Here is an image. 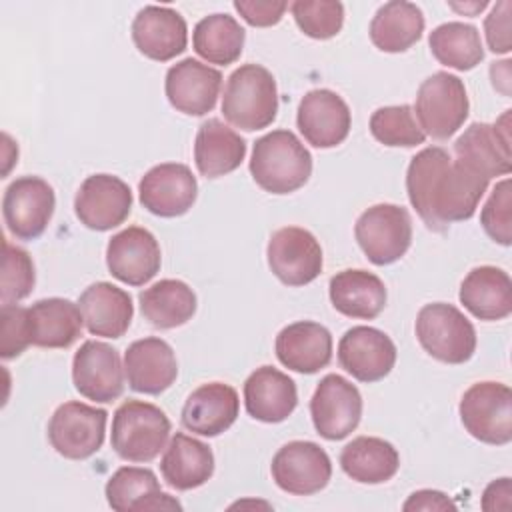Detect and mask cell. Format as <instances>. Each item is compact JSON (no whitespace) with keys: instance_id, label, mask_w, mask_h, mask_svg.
I'll list each match as a JSON object with an SVG mask.
<instances>
[{"instance_id":"6da1fadb","label":"cell","mask_w":512,"mask_h":512,"mask_svg":"<svg viewBox=\"0 0 512 512\" xmlns=\"http://www.w3.org/2000/svg\"><path fill=\"white\" fill-rule=\"evenodd\" d=\"M488 182L440 146H428L412 156L406 170V192L422 222L444 232L454 222L474 216Z\"/></svg>"},{"instance_id":"7a4b0ae2","label":"cell","mask_w":512,"mask_h":512,"mask_svg":"<svg viewBox=\"0 0 512 512\" xmlns=\"http://www.w3.org/2000/svg\"><path fill=\"white\" fill-rule=\"evenodd\" d=\"M250 174L264 192L290 194L308 182L312 156L294 132L272 130L254 142Z\"/></svg>"},{"instance_id":"3957f363","label":"cell","mask_w":512,"mask_h":512,"mask_svg":"<svg viewBox=\"0 0 512 512\" xmlns=\"http://www.w3.org/2000/svg\"><path fill=\"white\" fill-rule=\"evenodd\" d=\"M224 118L246 132L262 130L276 120L278 90L272 72L260 64H242L224 86Z\"/></svg>"},{"instance_id":"277c9868","label":"cell","mask_w":512,"mask_h":512,"mask_svg":"<svg viewBox=\"0 0 512 512\" xmlns=\"http://www.w3.org/2000/svg\"><path fill=\"white\" fill-rule=\"evenodd\" d=\"M170 438V420L158 406L144 400L122 402L112 416L110 444L128 462H150Z\"/></svg>"},{"instance_id":"5b68a950","label":"cell","mask_w":512,"mask_h":512,"mask_svg":"<svg viewBox=\"0 0 512 512\" xmlns=\"http://www.w3.org/2000/svg\"><path fill=\"white\" fill-rule=\"evenodd\" d=\"M416 338L438 362L464 364L476 350L472 322L452 304H424L416 316Z\"/></svg>"},{"instance_id":"8992f818","label":"cell","mask_w":512,"mask_h":512,"mask_svg":"<svg viewBox=\"0 0 512 512\" xmlns=\"http://www.w3.org/2000/svg\"><path fill=\"white\" fill-rule=\"evenodd\" d=\"M414 110L424 134L448 140L468 118L470 102L464 82L450 72H434L420 84Z\"/></svg>"},{"instance_id":"52a82bcc","label":"cell","mask_w":512,"mask_h":512,"mask_svg":"<svg viewBox=\"0 0 512 512\" xmlns=\"http://www.w3.org/2000/svg\"><path fill=\"white\" fill-rule=\"evenodd\" d=\"M460 420L466 432L492 446L512 440V390L502 382H476L460 398Z\"/></svg>"},{"instance_id":"ba28073f","label":"cell","mask_w":512,"mask_h":512,"mask_svg":"<svg viewBox=\"0 0 512 512\" xmlns=\"http://www.w3.org/2000/svg\"><path fill=\"white\" fill-rule=\"evenodd\" d=\"M354 236L372 264L388 266L408 252L412 218L398 204H374L358 216Z\"/></svg>"},{"instance_id":"9c48e42d","label":"cell","mask_w":512,"mask_h":512,"mask_svg":"<svg viewBox=\"0 0 512 512\" xmlns=\"http://www.w3.org/2000/svg\"><path fill=\"white\" fill-rule=\"evenodd\" d=\"M108 412L84 402L60 404L48 422L52 448L68 460H86L104 444Z\"/></svg>"},{"instance_id":"30bf717a","label":"cell","mask_w":512,"mask_h":512,"mask_svg":"<svg viewBox=\"0 0 512 512\" xmlns=\"http://www.w3.org/2000/svg\"><path fill=\"white\" fill-rule=\"evenodd\" d=\"M56 208L54 188L40 176L12 180L2 196V216L16 240H36L46 230Z\"/></svg>"},{"instance_id":"8fae6325","label":"cell","mask_w":512,"mask_h":512,"mask_svg":"<svg viewBox=\"0 0 512 512\" xmlns=\"http://www.w3.org/2000/svg\"><path fill=\"white\" fill-rule=\"evenodd\" d=\"M270 472L280 490L294 496H312L328 486L332 462L316 442L292 440L274 454Z\"/></svg>"},{"instance_id":"7c38bea8","label":"cell","mask_w":512,"mask_h":512,"mask_svg":"<svg viewBox=\"0 0 512 512\" xmlns=\"http://www.w3.org/2000/svg\"><path fill=\"white\" fill-rule=\"evenodd\" d=\"M272 274L286 286H304L322 272V248L316 236L300 226H284L272 232L266 248Z\"/></svg>"},{"instance_id":"4fadbf2b","label":"cell","mask_w":512,"mask_h":512,"mask_svg":"<svg viewBox=\"0 0 512 512\" xmlns=\"http://www.w3.org/2000/svg\"><path fill=\"white\" fill-rule=\"evenodd\" d=\"M310 416L322 438L332 442L346 438L362 418L360 390L340 374H326L312 394Z\"/></svg>"},{"instance_id":"5bb4252c","label":"cell","mask_w":512,"mask_h":512,"mask_svg":"<svg viewBox=\"0 0 512 512\" xmlns=\"http://www.w3.org/2000/svg\"><path fill=\"white\" fill-rule=\"evenodd\" d=\"M510 112L506 110L494 124H470L454 142L456 160L486 180L510 174Z\"/></svg>"},{"instance_id":"9a60e30c","label":"cell","mask_w":512,"mask_h":512,"mask_svg":"<svg viewBox=\"0 0 512 512\" xmlns=\"http://www.w3.org/2000/svg\"><path fill=\"white\" fill-rule=\"evenodd\" d=\"M124 364L116 348L86 340L72 358V382L80 396L108 404L124 392Z\"/></svg>"},{"instance_id":"2e32d148","label":"cell","mask_w":512,"mask_h":512,"mask_svg":"<svg viewBox=\"0 0 512 512\" xmlns=\"http://www.w3.org/2000/svg\"><path fill=\"white\" fill-rule=\"evenodd\" d=\"M130 210V186L112 174L88 176L74 196L76 218L80 224L96 232H106L120 226L130 216Z\"/></svg>"},{"instance_id":"e0dca14e","label":"cell","mask_w":512,"mask_h":512,"mask_svg":"<svg viewBox=\"0 0 512 512\" xmlns=\"http://www.w3.org/2000/svg\"><path fill=\"white\" fill-rule=\"evenodd\" d=\"M140 204L154 216L176 218L186 214L198 196V182L192 170L180 162L152 166L138 184Z\"/></svg>"},{"instance_id":"ac0fdd59","label":"cell","mask_w":512,"mask_h":512,"mask_svg":"<svg viewBox=\"0 0 512 512\" xmlns=\"http://www.w3.org/2000/svg\"><path fill=\"white\" fill-rule=\"evenodd\" d=\"M296 126L308 144L334 148L348 138L352 114L340 94L328 88H314L298 104Z\"/></svg>"},{"instance_id":"d6986e66","label":"cell","mask_w":512,"mask_h":512,"mask_svg":"<svg viewBox=\"0 0 512 512\" xmlns=\"http://www.w3.org/2000/svg\"><path fill=\"white\" fill-rule=\"evenodd\" d=\"M160 264V244L154 234L142 226L124 228L114 234L106 246V266L110 274L128 286L150 282L158 274Z\"/></svg>"},{"instance_id":"ffe728a7","label":"cell","mask_w":512,"mask_h":512,"mask_svg":"<svg viewBox=\"0 0 512 512\" xmlns=\"http://www.w3.org/2000/svg\"><path fill=\"white\" fill-rule=\"evenodd\" d=\"M338 362L358 382H378L394 368L396 346L378 328L352 326L338 342Z\"/></svg>"},{"instance_id":"44dd1931","label":"cell","mask_w":512,"mask_h":512,"mask_svg":"<svg viewBox=\"0 0 512 512\" xmlns=\"http://www.w3.org/2000/svg\"><path fill=\"white\" fill-rule=\"evenodd\" d=\"M220 88V70L194 58H184L172 64L164 80L170 106L188 116H204L212 112L220 96Z\"/></svg>"},{"instance_id":"7402d4cb","label":"cell","mask_w":512,"mask_h":512,"mask_svg":"<svg viewBox=\"0 0 512 512\" xmlns=\"http://www.w3.org/2000/svg\"><path fill=\"white\" fill-rule=\"evenodd\" d=\"M124 372L134 392L158 396L178 376V362L172 346L156 336L134 340L124 352Z\"/></svg>"},{"instance_id":"603a6c76","label":"cell","mask_w":512,"mask_h":512,"mask_svg":"<svg viewBox=\"0 0 512 512\" xmlns=\"http://www.w3.org/2000/svg\"><path fill=\"white\" fill-rule=\"evenodd\" d=\"M132 40L140 54L156 62H168L188 44V26L180 12L168 6H144L132 22Z\"/></svg>"},{"instance_id":"cb8c5ba5","label":"cell","mask_w":512,"mask_h":512,"mask_svg":"<svg viewBox=\"0 0 512 512\" xmlns=\"http://www.w3.org/2000/svg\"><path fill=\"white\" fill-rule=\"evenodd\" d=\"M238 392L224 382H208L192 390L182 406V426L194 434L214 438L238 418Z\"/></svg>"},{"instance_id":"d4e9b609","label":"cell","mask_w":512,"mask_h":512,"mask_svg":"<svg viewBox=\"0 0 512 512\" xmlns=\"http://www.w3.org/2000/svg\"><path fill=\"white\" fill-rule=\"evenodd\" d=\"M274 348L280 364L288 370L316 374L332 360V334L318 322L300 320L278 332Z\"/></svg>"},{"instance_id":"484cf974","label":"cell","mask_w":512,"mask_h":512,"mask_svg":"<svg viewBox=\"0 0 512 512\" xmlns=\"http://www.w3.org/2000/svg\"><path fill=\"white\" fill-rule=\"evenodd\" d=\"M106 502L116 512L182 510V504L160 490V482L150 468L122 466L106 482Z\"/></svg>"},{"instance_id":"4316f807","label":"cell","mask_w":512,"mask_h":512,"mask_svg":"<svg viewBox=\"0 0 512 512\" xmlns=\"http://www.w3.org/2000/svg\"><path fill=\"white\" fill-rule=\"evenodd\" d=\"M298 404L296 382L274 366L256 368L244 382L246 412L260 422H284Z\"/></svg>"},{"instance_id":"83f0119b","label":"cell","mask_w":512,"mask_h":512,"mask_svg":"<svg viewBox=\"0 0 512 512\" xmlns=\"http://www.w3.org/2000/svg\"><path fill=\"white\" fill-rule=\"evenodd\" d=\"M78 306L84 326L92 336L120 338L128 330L134 316L132 296L110 282L90 284L80 294Z\"/></svg>"},{"instance_id":"f1b7e54d","label":"cell","mask_w":512,"mask_h":512,"mask_svg":"<svg viewBox=\"0 0 512 512\" xmlns=\"http://www.w3.org/2000/svg\"><path fill=\"white\" fill-rule=\"evenodd\" d=\"M458 298L478 320H504L512 312V280L502 268L476 266L462 280Z\"/></svg>"},{"instance_id":"f546056e","label":"cell","mask_w":512,"mask_h":512,"mask_svg":"<svg viewBox=\"0 0 512 512\" xmlns=\"http://www.w3.org/2000/svg\"><path fill=\"white\" fill-rule=\"evenodd\" d=\"M160 472L170 488L192 490L212 478L214 454L202 440L176 432L164 448Z\"/></svg>"},{"instance_id":"4dcf8cb0","label":"cell","mask_w":512,"mask_h":512,"mask_svg":"<svg viewBox=\"0 0 512 512\" xmlns=\"http://www.w3.org/2000/svg\"><path fill=\"white\" fill-rule=\"evenodd\" d=\"M246 156L244 138L218 118L200 124L194 140V162L202 176L218 178L234 172Z\"/></svg>"},{"instance_id":"1f68e13d","label":"cell","mask_w":512,"mask_h":512,"mask_svg":"<svg viewBox=\"0 0 512 512\" xmlns=\"http://www.w3.org/2000/svg\"><path fill=\"white\" fill-rule=\"evenodd\" d=\"M328 294L336 312L348 318L372 320L386 306L384 282L376 274L360 268H348L332 276Z\"/></svg>"},{"instance_id":"d6a6232c","label":"cell","mask_w":512,"mask_h":512,"mask_svg":"<svg viewBox=\"0 0 512 512\" xmlns=\"http://www.w3.org/2000/svg\"><path fill=\"white\" fill-rule=\"evenodd\" d=\"M32 346L40 348H68L72 346L84 326L80 306L66 298H44L28 308Z\"/></svg>"},{"instance_id":"836d02e7","label":"cell","mask_w":512,"mask_h":512,"mask_svg":"<svg viewBox=\"0 0 512 512\" xmlns=\"http://www.w3.org/2000/svg\"><path fill=\"white\" fill-rule=\"evenodd\" d=\"M340 466L348 478L360 484H382L396 476L400 456L384 438L358 436L342 448Z\"/></svg>"},{"instance_id":"e575fe53","label":"cell","mask_w":512,"mask_h":512,"mask_svg":"<svg viewBox=\"0 0 512 512\" xmlns=\"http://www.w3.org/2000/svg\"><path fill=\"white\" fill-rule=\"evenodd\" d=\"M368 32L378 50L390 54L406 52L424 32V14L412 2L392 0L376 10Z\"/></svg>"},{"instance_id":"d590c367","label":"cell","mask_w":512,"mask_h":512,"mask_svg":"<svg viewBox=\"0 0 512 512\" xmlns=\"http://www.w3.org/2000/svg\"><path fill=\"white\" fill-rule=\"evenodd\" d=\"M142 316L160 330H170L186 324L196 312L194 290L176 278H164L150 288L142 290L140 296Z\"/></svg>"},{"instance_id":"8d00e7d4","label":"cell","mask_w":512,"mask_h":512,"mask_svg":"<svg viewBox=\"0 0 512 512\" xmlns=\"http://www.w3.org/2000/svg\"><path fill=\"white\" fill-rule=\"evenodd\" d=\"M244 38L246 32L234 16L210 14L194 26L192 48L206 62L228 66L240 58Z\"/></svg>"},{"instance_id":"74e56055","label":"cell","mask_w":512,"mask_h":512,"mask_svg":"<svg viewBox=\"0 0 512 512\" xmlns=\"http://www.w3.org/2000/svg\"><path fill=\"white\" fill-rule=\"evenodd\" d=\"M428 46L432 56L454 70H472L484 58L480 32L472 24L444 22L430 32Z\"/></svg>"},{"instance_id":"f35d334b","label":"cell","mask_w":512,"mask_h":512,"mask_svg":"<svg viewBox=\"0 0 512 512\" xmlns=\"http://www.w3.org/2000/svg\"><path fill=\"white\" fill-rule=\"evenodd\" d=\"M370 132L384 146L412 148L426 140L412 106H382L370 116Z\"/></svg>"},{"instance_id":"ab89813d","label":"cell","mask_w":512,"mask_h":512,"mask_svg":"<svg viewBox=\"0 0 512 512\" xmlns=\"http://www.w3.org/2000/svg\"><path fill=\"white\" fill-rule=\"evenodd\" d=\"M290 12L298 28L314 40L334 38L344 24V6L336 0H296Z\"/></svg>"},{"instance_id":"60d3db41","label":"cell","mask_w":512,"mask_h":512,"mask_svg":"<svg viewBox=\"0 0 512 512\" xmlns=\"http://www.w3.org/2000/svg\"><path fill=\"white\" fill-rule=\"evenodd\" d=\"M2 280H0V302L18 304L34 290L36 274L30 254L18 246H12L8 240L2 242Z\"/></svg>"},{"instance_id":"b9f144b4","label":"cell","mask_w":512,"mask_h":512,"mask_svg":"<svg viewBox=\"0 0 512 512\" xmlns=\"http://www.w3.org/2000/svg\"><path fill=\"white\" fill-rule=\"evenodd\" d=\"M480 224L484 232L502 246L512 244V192H510V178L500 180L494 190L490 192L482 212Z\"/></svg>"},{"instance_id":"7bdbcfd3","label":"cell","mask_w":512,"mask_h":512,"mask_svg":"<svg viewBox=\"0 0 512 512\" xmlns=\"http://www.w3.org/2000/svg\"><path fill=\"white\" fill-rule=\"evenodd\" d=\"M32 344L28 308L6 304L0 310V356L2 360L18 358Z\"/></svg>"},{"instance_id":"ee69618b","label":"cell","mask_w":512,"mask_h":512,"mask_svg":"<svg viewBox=\"0 0 512 512\" xmlns=\"http://www.w3.org/2000/svg\"><path fill=\"white\" fill-rule=\"evenodd\" d=\"M510 10H512V4L508 0H502L492 8V12L484 20L486 42H488V48L494 54H506L512 48V42H510Z\"/></svg>"},{"instance_id":"f6af8a7d","label":"cell","mask_w":512,"mask_h":512,"mask_svg":"<svg viewBox=\"0 0 512 512\" xmlns=\"http://www.w3.org/2000/svg\"><path fill=\"white\" fill-rule=\"evenodd\" d=\"M288 4L282 0H234V10L256 28L274 26L282 20Z\"/></svg>"},{"instance_id":"bcb514c9","label":"cell","mask_w":512,"mask_h":512,"mask_svg":"<svg viewBox=\"0 0 512 512\" xmlns=\"http://www.w3.org/2000/svg\"><path fill=\"white\" fill-rule=\"evenodd\" d=\"M402 510H456V504L440 490H418L408 496Z\"/></svg>"},{"instance_id":"7dc6e473","label":"cell","mask_w":512,"mask_h":512,"mask_svg":"<svg viewBox=\"0 0 512 512\" xmlns=\"http://www.w3.org/2000/svg\"><path fill=\"white\" fill-rule=\"evenodd\" d=\"M510 496H512V486H510L508 476L492 480L482 494V510H486V512L510 510V506H512Z\"/></svg>"},{"instance_id":"c3c4849f","label":"cell","mask_w":512,"mask_h":512,"mask_svg":"<svg viewBox=\"0 0 512 512\" xmlns=\"http://www.w3.org/2000/svg\"><path fill=\"white\" fill-rule=\"evenodd\" d=\"M510 60L492 62L490 66V78L496 90H500L504 96H510Z\"/></svg>"},{"instance_id":"681fc988","label":"cell","mask_w":512,"mask_h":512,"mask_svg":"<svg viewBox=\"0 0 512 512\" xmlns=\"http://www.w3.org/2000/svg\"><path fill=\"white\" fill-rule=\"evenodd\" d=\"M486 6H488V2H486V0H482V2H470V4H450V8H452V10H456V12H464V14H470V16H474V14L482 12Z\"/></svg>"}]
</instances>
